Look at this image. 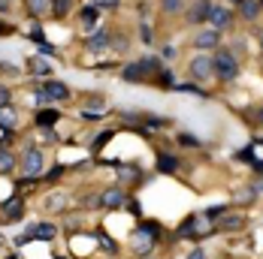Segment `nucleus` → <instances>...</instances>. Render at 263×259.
<instances>
[{"label": "nucleus", "mask_w": 263, "mask_h": 259, "mask_svg": "<svg viewBox=\"0 0 263 259\" xmlns=\"http://www.w3.org/2000/svg\"><path fill=\"white\" fill-rule=\"evenodd\" d=\"M43 94H46L49 100H67V97H70V91H67L64 81H46V84H43Z\"/></svg>", "instance_id": "nucleus-5"}, {"label": "nucleus", "mask_w": 263, "mask_h": 259, "mask_svg": "<svg viewBox=\"0 0 263 259\" xmlns=\"http://www.w3.org/2000/svg\"><path fill=\"white\" fill-rule=\"evenodd\" d=\"M0 33H9V27H6V25H0Z\"/></svg>", "instance_id": "nucleus-32"}, {"label": "nucleus", "mask_w": 263, "mask_h": 259, "mask_svg": "<svg viewBox=\"0 0 263 259\" xmlns=\"http://www.w3.org/2000/svg\"><path fill=\"white\" fill-rule=\"evenodd\" d=\"M158 169H160V172H176V169H179V163H176V157L160 154L158 157Z\"/></svg>", "instance_id": "nucleus-15"}, {"label": "nucleus", "mask_w": 263, "mask_h": 259, "mask_svg": "<svg viewBox=\"0 0 263 259\" xmlns=\"http://www.w3.org/2000/svg\"><path fill=\"white\" fill-rule=\"evenodd\" d=\"M49 3H52V0H27V9H30L33 15H40V12L49 9Z\"/></svg>", "instance_id": "nucleus-17"}, {"label": "nucleus", "mask_w": 263, "mask_h": 259, "mask_svg": "<svg viewBox=\"0 0 263 259\" xmlns=\"http://www.w3.org/2000/svg\"><path fill=\"white\" fill-rule=\"evenodd\" d=\"M0 9H9V0H0Z\"/></svg>", "instance_id": "nucleus-31"}, {"label": "nucleus", "mask_w": 263, "mask_h": 259, "mask_svg": "<svg viewBox=\"0 0 263 259\" xmlns=\"http://www.w3.org/2000/svg\"><path fill=\"white\" fill-rule=\"evenodd\" d=\"M82 18H85V27H88V30H94V18H97V12H94V9H85V12H82Z\"/></svg>", "instance_id": "nucleus-21"}, {"label": "nucleus", "mask_w": 263, "mask_h": 259, "mask_svg": "<svg viewBox=\"0 0 263 259\" xmlns=\"http://www.w3.org/2000/svg\"><path fill=\"white\" fill-rule=\"evenodd\" d=\"M139 36H142V42H152V27L142 25V27H139Z\"/></svg>", "instance_id": "nucleus-25"}, {"label": "nucleus", "mask_w": 263, "mask_h": 259, "mask_svg": "<svg viewBox=\"0 0 263 259\" xmlns=\"http://www.w3.org/2000/svg\"><path fill=\"white\" fill-rule=\"evenodd\" d=\"M12 121H15V115H12L9 109H0V124H3V127H9Z\"/></svg>", "instance_id": "nucleus-23"}, {"label": "nucleus", "mask_w": 263, "mask_h": 259, "mask_svg": "<svg viewBox=\"0 0 263 259\" xmlns=\"http://www.w3.org/2000/svg\"><path fill=\"white\" fill-rule=\"evenodd\" d=\"M245 223V217H224V223L221 226H227V229H236V226H242Z\"/></svg>", "instance_id": "nucleus-22"}, {"label": "nucleus", "mask_w": 263, "mask_h": 259, "mask_svg": "<svg viewBox=\"0 0 263 259\" xmlns=\"http://www.w3.org/2000/svg\"><path fill=\"white\" fill-rule=\"evenodd\" d=\"M109 42H112V39H109V33H106V30H100V33H94V36L88 39V49H91V52H103Z\"/></svg>", "instance_id": "nucleus-12"}, {"label": "nucleus", "mask_w": 263, "mask_h": 259, "mask_svg": "<svg viewBox=\"0 0 263 259\" xmlns=\"http://www.w3.org/2000/svg\"><path fill=\"white\" fill-rule=\"evenodd\" d=\"M58 118H61V115H58L54 109H46V112H40V115H36V124H40L43 130H49L54 121H58Z\"/></svg>", "instance_id": "nucleus-14"}, {"label": "nucleus", "mask_w": 263, "mask_h": 259, "mask_svg": "<svg viewBox=\"0 0 263 259\" xmlns=\"http://www.w3.org/2000/svg\"><path fill=\"white\" fill-rule=\"evenodd\" d=\"M121 76L127 78V81H142L148 73L142 70V63H130V67H124V73H121Z\"/></svg>", "instance_id": "nucleus-13"}, {"label": "nucleus", "mask_w": 263, "mask_h": 259, "mask_svg": "<svg viewBox=\"0 0 263 259\" xmlns=\"http://www.w3.org/2000/svg\"><path fill=\"white\" fill-rule=\"evenodd\" d=\"M22 214H25V205H22V199H9V202L3 205V217H6L9 223H15Z\"/></svg>", "instance_id": "nucleus-9"}, {"label": "nucleus", "mask_w": 263, "mask_h": 259, "mask_svg": "<svg viewBox=\"0 0 263 259\" xmlns=\"http://www.w3.org/2000/svg\"><path fill=\"white\" fill-rule=\"evenodd\" d=\"M9 103V91H6V88H0V105H6Z\"/></svg>", "instance_id": "nucleus-28"}, {"label": "nucleus", "mask_w": 263, "mask_h": 259, "mask_svg": "<svg viewBox=\"0 0 263 259\" xmlns=\"http://www.w3.org/2000/svg\"><path fill=\"white\" fill-rule=\"evenodd\" d=\"M187 259H206V253H203V250H191V253H187Z\"/></svg>", "instance_id": "nucleus-29"}, {"label": "nucleus", "mask_w": 263, "mask_h": 259, "mask_svg": "<svg viewBox=\"0 0 263 259\" xmlns=\"http://www.w3.org/2000/svg\"><path fill=\"white\" fill-rule=\"evenodd\" d=\"M206 21H212L215 25V30H221V27L230 25V9H224V6H212L209 9V18Z\"/></svg>", "instance_id": "nucleus-7"}, {"label": "nucleus", "mask_w": 263, "mask_h": 259, "mask_svg": "<svg viewBox=\"0 0 263 259\" xmlns=\"http://www.w3.org/2000/svg\"><path fill=\"white\" fill-rule=\"evenodd\" d=\"M27 235H30L33 241H52L54 235H58V229H54L52 223H36V226L27 229Z\"/></svg>", "instance_id": "nucleus-4"}, {"label": "nucleus", "mask_w": 263, "mask_h": 259, "mask_svg": "<svg viewBox=\"0 0 263 259\" xmlns=\"http://www.w3.org/2000/svg\"><path fill=\"white\" fill-rule=\"evenodd\" d=\"M233 3H242V0H233Z\"/></svg>", "instance_id": "nucleus-33"}, {"label": "nucleus", "mask_w": 263, "mask_h": 259, "mask_svg": "<svg viewBox=\"0 0 263 259\" xmlns=\"http://www.w3.org/2000/svg\"><path fill=\"white\" fill-rule=\"evenodd\" d=\"M209 0H197V3H194V6H191V12H187V18H191V21H194V25H200V21H206V18H209Z\"/></svg>", "instance_id": "nucleus-8"}, {"label": "nucleus", "mask_w": 263, "mask_h": 259, "mask_svg": "<svg viewBox=\"0 0 263 259\" xmlns=\"http://www.w3.org/2000/svg\"><path fill=\"white\" fill-rule=\"evenodd\" d=\"M52 9L58 18H64L67 12H70V0H52Z\"/></svg>", "instance_id": "nucleus-18"}, {"label": "nucleus", "mask_w": 263, "mask_h": 259, "mask_svg": "<svg viewBox=\"0 0 263 259\" xmlns=\"http://www.w3.org/2000/svg\"><path fill=\"white\" fill-rule=\"evenodd\" d=\"M64 205V196H54V199H49V208H61Z\"/></svg>", "instance_id": "nucleus-27"}, {"label": "nucleus", "mask_w": 263, "mask_h": 259, "mask_svg": "<svg viewBox=\"0 0 263 259\" xmlns=\"http://www.w3.org/2000/svg\"><path fill=\"white\" fill-rule=\"evenodd\" d=\"M163 9L166 12H179L182 9V0H163Z\"/></svg>", "instance_id": "nucleus-24"}, {"label": "nucleus", "mask_w": 263, "mask_h": 259, "mask_svg": "<svg viewBox=\"0 0 263 259\" xmlns=\"http://www.w3.org/2000/svg\"><path fill=\"white\" fill-rule=\"evenodd\" d=\"M40 169H43V154L30 148V151L25 154V175L33 178V175H40Z\"/></svg>", "instance_id": "nucleus-6"}, {"label": "nucleus", "mask_w": 263, "mask_h": 259, "mask_svg": "<svg viewBox=\"0 0 263 259\" xmlns=\"http://www.w3.org/2000/svg\"><path fill=\"white\" fill-rule=\"evenodd\" d=\"M30 67H33V70H30L33 76H46V73H49V67H46V60H43V57H33V60H30Z\"/></svg>", "instance_id": "nucleus-19"}, {"label": "nucleus", "mask_w": 263, "mask_h": 259, "mask_svg": "<svg viewBox=\"0 0 263 259\" xmlns=\"http://www.w3.org/2000/svg\"><path fill=\"white\" fill-rule=\"evenodd\" d=\"M260 121H263V112H260Z\"/></svg>", "instance_id": "nucleus-34"}, {"label": "nucleus", "mask_w": 263, "mask_h": 259, "mask_svg": "<svg viewBox=\"0 0 263 259\" xmlns=\"http://www.w3.org/2000/svg\"><path fill=\"white\" fill-rule=\"evenodd\" d=\"M242 12H245L248 18H254V15H257V3H254V0H242Z\"/></svg>", "instance_id": "nucleus-20"}, {"label": "nucleus", "mask_w": 263, "mask_h": 259, "mask_svg": "<svg viewBox=\"0 0 263 259\" xmlns=\"http://www.w3.org/2000/svg\"><path fill=\"white\" fill-rule=\"evenodd\" d=\"M152 232L155 229H139V232L133 235V250L142 256V253H148L152 247H155V238H152Z\"/></svg>", "instance_id": "nucleus-2"}, {"label": "nucleus", "mask_w": 263, "mask_h": 259, "mask_svg": "<svg viewBox=\"0 0 263 259\" xmlns=\"http://www.w3.org/2000/svg\"><path fill=\"white\" fill-rule=\"evenodd\" d=\"M212 70L218 73V78H227L230 81V78H236V70H239L236 57L230 52H218V57H212Z\"/></svg>", "instance_id": "nucleus-1"}, {"label": "nucleus", "mask_w": 263, "mask_h": 259, "mask_svg": "<svg viewBox=\"0 0 263 259\" xmlns=\"http://www.w3.org/2000/svg\"><path fill=\"white\" fill-rule=\"evenodd\" d=\"M260 3H263V0H260Z\"/></svg>", "instance_id": "nucleus-35"}, {"label": "nucleus", "mask_w": 263, "mask_h": 259, "mask_svg": "<svg viewBox=\"0 0 263 259\" xmlns=\"http://www.w3.org/2000/svg\"><path fill=\"white\" fill-rule=\"evenodd\" d=\"M254 190H257V193H263V181H257V184H254Z\"/></svg>", "instance_id": "nucleus-30"}, {"label": "nucleus", "mask_w": 263, "mask_h": 259, "mask_svg": "<svg viewBox=\"0 0 263 259\" xmlns=\"http://www.w3.org/2000/svg\"><path fill=\"white\" fill-rule=\"evenodd\" d=\"M182 145L191 148V145H200V142H197V136H182Z\"/></svg>", "instance_id": "nucleus-26"}, {"label": "nucleus", "mask_w": 263, "mask_h": 259, "mask_svg": "<svg viewBox=\"0 0 263 259\" xmlns=\"http://www.w3.org/2000/svg\"><path fill=\"white\" fill-rule=\"evenodd\" d=\"M12 166H15V157L9 154V151H0V172L6 175V172H9Z\"/></svg>", "instance_id": "nucleus-16"}, {"label": "nucleus", "mask_w": 263, "mask_h": 259, "mask_svg": "<svg viewBox=\"0 0 263 259\" xmlns=\"http://www.w3.org/2000/svg\"><path fill=\"white\" fill-rule=\"evenodd\" d=\"M191 76L194 78H206L212 76V57H206V54H200V57H194L191 60Z\"/></svg>", "instance_id": "nucleus-3"}, {"label": "nucleus", "mask_w": 263, "mask_h": 259, "mask_svg": "<svg viewBox=\"0 0 263 259\" xmlns=\"http://www.w3.org/2000/svg\"><path fill=\"white\" fill-rule=\"evenodd\" d=\"M194 46H200V49H212V46H218V30H203V33H197Z\"/></svg>", "instance_id": "nucleus-11"}, {"label": "nucleus", "mask_w": 263, "mask_h": 259, "mask_svg": "<svg viewBox=\"0 0 263 259\" xmlns=\"http://www.w3.org/2000/svg\"><path fill=\"white\" fill-rule=\"evenodd\" d=\"M124 190H106L103 196H100V205H106V208H118V205H124Z\"/></svg>", "instance_id": "nucleus-10"}]
</instances>
